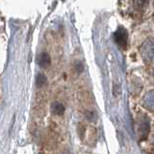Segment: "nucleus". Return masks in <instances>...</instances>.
I'll return each mask as SVG.
<instances>
[{"label": "nucleus", "mask_w": 154, "mask_h": 154, "mask_svg": "<svg viewBox=\"0 0 154 154\" xmlns=\"http://www.w3.org/2000/svg\"><path fill=\"white\" fill-rule=\"evenodd\" d=\"M38 65L43 69H46L50 66V57L45 52H42L38 57Z\"/></svg>", "instance_id": "obj_1"}, {"label": "nucleus", "mask_w": 154, "mask_h": 154, "mask_svg": "<svg viewBox=\"0 0 154 154\" xmlns=\"http://www.w3.org/2000/svg\"><path fill=\"white\" fill-rule=\"evenodd\" d=\"M52 112L54 113L55 115L61 116V115H63V113L65 112V108L61 103L54 102L52 104Z\"/></svg>", "instance_id": "obj_2"}, {"label": "nucleus", "mask_w": 154, "mask_h": 154, "mask_svg": "<svg viewBox=\"0 0 154 154\" xmlns=\"http://www.w3.org/2000/svg\"><path fill=\"white\" fill-rule=\"evenodd\" d=\"M36 82H37V86L38 87H43V86H45L46 85V83H47V79H46V77L43 75V74H42V73H40V74H38V76H37V80H36Z\"/></svg>", "instance_id": "obj_3"}]
</instances>
